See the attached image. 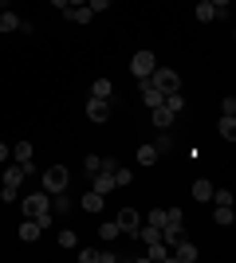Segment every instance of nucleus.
Here are the masks:
<instances>
[{
    "instance_id": "f257e3e1",
    "label": "nucleus",
    "mask_w": 236,
    "mask_h": 263,
    "mask_svg": "<svg viewBox=\"0 0 236 263\" xmlns=\"http://www.w3.org/2000/svg\"><path fill=\"white\" fill-rule=\"evenodd\" d=\"M20 204H24V216H35L44 228L51 224V193H28Z\"/></svg>"
},
{
    "instance_id": "f03ea898",
    "label": "nucleus",
    "mask_w": 236,
    "mask_h": 263,
    "mask_svg": "<svg viewBox=\"0 0 236 263\" xmlns=\"http://www.w3.org/2000/svg\"><path fill=\"white\" fill-rule=\"evenodd\" d=\"M150 79H154V87L161 90V95L181 90V75H177V71H169V67H154V71H150Z\"/></svg>"
},
{
    "instance_id": "7ed1b4c3",
    "label": "nucleus",
    "mask_w": 236,
    "mask_h": 263,
    "mask_svg": "<svg viewBox=\"0 0 236 263\" xmlns=\"http://www.w3.org/2000/svg\"><path fill=\"white\" fill-rule=\"evenodd\" d=\"M154 67H157L154 51H134V59H130V75H134V79H146Z\"/></svg>"
},
{
    "instance_id": "20e7f679",
    "label": "nucleus",
    "mask_w": 236,
    "mask_h": 263,
    "mask_svg": "<svg viewBox=\"0 0 236 263\" xmlns=\"http://www.w3.org/2000/svg\"><path fill=\"white\" fill-rule=\"evenodd\" d=\"M67 189V169L63 165H51L44 173V193H63Z\"/></svg>"
},
{
    "instance_id": "39448f33",
    "label": "nucleus",
    "mask_w": 236,
    "mask_h": 263,
    "mask_svg": "<svg viewBox=\"0 0 236 263\" xmlns=\"http://www.w3.org/2000/svg\"><path fill=\"white\" fill-rule=\"evenodd\" d=\"M138 95H142V102H146V106L150 110H154V106H161V99H166V95H161V90H157L154 87V79H138Z\"/></svg>"
},
{
    "instance_id": "423d86ee",
    "label": "nucleus",
    "mask_w": 236,
    "mask_h": 263,
    "mask_svg": "<svg viewBox=\"0 0 236 263\" xmlns=\"http://www.w3.org/2000/svg\"><path fill=\"white\" fill-rule=\"evenodd\" d=\"M24 177H28V173H24V165L20 161H4V169H0V185H16V189H20L24 185Z\"/></svg>"
},
{
    "instance_id": "0eeeda50",
    "label": "nucleus",
    "mask_w": 236,
    "mask_h": 263,
    "mask_svg": "<svg viewBox=\"0 0 236 263\" xmlns=\"http://www.w3.org/2000/svg\"><path fill=\"white\" fill-rule=\"evenodd\" d=\"M12 161H20L24 173H35V165H32V142H16V145H12Z\"/></svg>"
},
{
    "instance_id": "6e6552de",
    "label": "nucleus",
    "mask_w": 236,
    "mask_h": 263,
    "mask_svg": "<svg viewBox=\"0 0 236 263\" xmlns=\"http://www.w3.org/2000/svg\"><path fill=\"white\" fill-rule=\"evenodd\" d=\"M138 224H142V212H138V209H122V212H118V228H122L126 236H134Z\"/></svg>"
},
{
    "instance_id": "1a4fd4ad",
    "label": "nucleus",
    "mask_w": 236,
    "mask_h": 263,
    "mask_svg": "<svg viewBox=\"0 0 236 263\" xmlns=\"http://www.w3.org/2000/svg\"><path fill=\"white\" fill-rule=\"evenodd\" d=\"M87 118L90 122H106V118H111V102H106V99H90L87 102Z\"/></svg>"
},
{
    "instance_id": "9d476101",
    "label": "nucleus",
    "mask_w": 236,
    "mask_h": 263,
    "mask_svg": "<svg viewBox=\"0 0 236 263\" xmlns=\"http://www.w3.org/2000/svg\"><path fill=\"white\" fill-rule=\"evenodd\" d=\"M63 16H67V20H75V24H90V20H95V12H90L87 4H67V8H63Z\"/></svg>"
},
{
    "instance_id": "9b49d317",
    "label": "nucleus",
    "mask_w": 236,
    "mask_h": 263,
    "mask_svg": "<svg viewBox=\"0 0 236 263\" xmlns=\"http://www.w3.org/2000/svg\"><path fill=\"white\" fill-rule=\"evenodd\" d=\"M40 232H44V224H40L35 216H28V220L20 224V240H24V243H32V240H40Z\"/></svg>"
},
{
    "instance_id": "f8f14e48",
    "label": "nucleus",
    "mask_w": 236,
    "mask_h": 263,
    "mask_svg": "<svg viewBox=\"0 0 236 263\" xmlns=\"http://www.w3.org/2000/svg\"><path fill=\"white\" fill-rule=\"evenodd\" d=\"M79 204H83V212H102L106 197H102L99 189H90V193H83V200H79Z\"/></svg>"
},
{
    "instance_id": "ddd939ff",
    "label": "nucleus",
    "mask_w": 236,
    "mask_h": 263,
    "mask_svg": "<svg viewBox=\"0 0 236 263\" xmlns=\"http://www.w3.org/2000/svg\"><path fill=\"white\" fill-rule=\"evenodd\" d=\"M90 177H95V185H90V189H99L102 197H106L111 189H118V185H114V173H106V169H99V173H90Z\"/></svg>"
},
{
    "instance_id": "4468645a",
    "label": "nucleus",
    "mask_w": 236,
    "mask_h": 263,
    "mask_svg": "<svg viewBox=\"0 0 236 263\" xmlns=\"http://www.w3.org/2000/svg\"><path fill=\"white\" fill-rule=\"evenodd\" d=\"M150 118H154L157 130H166V126H173V118H177V114H173V110H166V106H154V110H150Z\"/></svg>"
},
{
    "instance_id": "2eb2a0df",
    "label": "nucleus",
    "mask_w": 236,
    "mask_h": 263,
    "mask_svg": "<svg viewBox=\"0 0 236 263\" xmlns=\"http://www.w3.org/2000/svg\"><path fill=\"white\" fill-rule=\"evenodd\" d=\"M142 243H157L161 240V228H154V224H138V232H134Z\"/></svg>"
},
{
    "instance_id": "dca6fc26",
    "label": "nucleus",
    "mask_w": 236,
    "mask_h": 263,
    "mask_svg": "<svg viewBox=\"0 0 236 263\" xmlns=\"http://www.w3.org/2000/svg\"><path fill=\"white\" fill-rule=\"evenodd\" d=\"M181 236H185V228H181V224H166V228H161V243H166V248H173Z\"/></svg>"
},
{
    "instance_id": "f3484780",
    "label": "nucleus",
    "mask_w": 236,
    "mask_h": 263,
    "mask_svg": "<svg viewBox=\"0 0 236 263\" xmlns=\"http://www.w3.org/2000/svg\"><path fill=\"white\" fill-rule=\"evenodd\" d=\"M51 212H59V216H63V212H71V197H67V189H63V193H51Z\"/></svg>"
},
{
    "instance_id": "a211bd4d",
    "label": "nucleus",
    "mask_w": 236,
    "mask_h": 263,
    "mask_svg": "<svg viewBox=\"0 0 236 263\" xmlns=\"http://www.w3.org/2000/svg\"><path fill=\"white\" fill-rule=\"evenodd\" d=\"M146 259H154V263H161V259H169V248L161 240L157 243H146Z\"/></svg>"
},
{
    "instance_id": "6ab92c4d",
    "label": "nucleus",
    "mask_w": 236,
    "mask_h": 263,
    "mask_svg": "<svg viewBox=\"0 0 236 263\" xmlns=\"http://www.w3.org/2000/svg\"><path fill=\"white\" fill-rule=\"evenodd\" d=\"M0 32H20V16L16 12H0Z\"/></svg>"
},
{
    "instance_id": "aec40b11",
    "label": "nucleus",
    "mask_w": 236,
    "mask_h": 263,
    "mask_svg": "<svg viewBox=\"0 0 236 263\" xmlns=\"http://www.w3.org/2000/svg\"><path fill=\"white\" fill-rule=\"evenodd\" d=\"M161 106H166V110H173V114H181V110H185V99H181L177 90H169L166 99H161Z\"/></svg>"
},
{
    "instance_id": "412c9836",
    "label": "nucleus",
    "mask_w": 236,
    "mask_h": 263,
    "mask_svg": "<svg viewBox=\"0 0 236 263\" xmlns=\"http://www.w3.org/2000/svg\"><path fill=\"white\" fill-rule=\"evenodd\" d=\"M111 79H95V87H90V99H111Z\"/></svg>"
},
{
    "instance_id": "4be33fe9",
    "label": "nucleus",
    "mask_w": 236,
    "mask_h": 263,
    "mask_svg": "<svg viewBox=\"0 0 236 263\" xmlns=\"http://www.w3.org/2000/svg\"><path fill=\"white\" fill-rule=\"evenodd\" d=\"M193 197H197V200H209V197H213V181L197 177V185H193Z\"/></svg>"
},
{
    "instance_id": "5701e85b",
    "label": "nucleus",
    "mask_w": 236,
    "mask_h": 263,
    "mask_svg": "<svg viewBox=\"0 0 236 263\" xmlns=\"http://www.w3.org/2000/svg\"><path fill=\"white\" fill-rule=\"evenodd\" d=\"M197 20H201V24L216 20V8H213V4H209V0H197Z\"/></svg>"
},
{
    "instance_id": "b1692460",
    "label": "nucleus",
    "mask_w": 236,
    "mask_h": 263,
    "mask_svg": "<svg viewBox=\"0 0 236 263\" xmlns=\"http://www.w3.org/2000/svg\"><path fill=\"white\" fill-rule=\"evenodd\" d=\"M157 157H161V154H157V149H154V142H150V145H142V149H138V165H154Z\"/></svg>"
},
{
    "instance_id": "393cba45",
    "label": "nucleus",
    "mask_w": 236,
    "mask_h": 263,
    "mask_svg": "<svg viewBox=\"0 0 236 263\" xmlns=\"http://www.w3.org/2000/svg\"><path fill=\"white\" fill-rule=\"evenodd\" d=\"M216 130H221V138H225V142H232V138H236V118H228V114H225Z\"/></svg>"
},
{
    "instance_id": "a878e982",
    "label": "nucleus",
    "mask_w": 236,
    "mask_h": 263,
    "mask_svg": "<svg viewBox=\"0 0 236 263\" xmlns=\"http://www.w3.org/2000/svg\"><path fill=\"white\" fill-rule=\"evenodd\" d=\"M102 240H118V236H122V228H118V220H102Z\"/></svg>"
},
{
    "instance_id": "bb28decb",
    "label": "nucleus",
    "mask_w": 236,
    "mask_h": 263,
    "mask_svg": "<svg viewBox=\"0 0 236 263\" xmlns=\"http://www.w3.org/2000/svg\"><path fill=\"white\" fill-rule=\"evenodd\" d=\"M216 224H225V228H228V224H232V220H236V212H232V204H221V209H216Z\"/></svg>"
},
{
    "instance_id": "cd10ccee",
    "label": "nucleus",
    "mask_w": 236,
    "mask_h": 263,
    "mask_svg": "<svg viewBox=\"0 0 236 263\" xmlns=\"http://www.w3.org/2000/svg\"><path fill=\"white\" fill-rule=\"evenodd\" d=\"M209 200H213L216 209H221V204H232V193H228V189H216V185H213V197H209Z\"/></svg>"
},
{
    "instance_id": "c85d7f7f",
    "label": "nucleus",
    "mask_w": 236,
    "mask_h": 263,
    "mask_svg": "<svg viewBox=\"0 0 236 263\" xmlns=\"http://www.w3.org/2000/svg\"><path fill=\"white\" fill-rule=\"evenodd\" d=\"M0 200H4V204L20 200V189H16V185H0Z\"/></svg>"
},
{
    "instance_id": "c756f323",
    "label": "nucleus",
    "mask_w": 236,
    "mask_h": 263,
    "mask_svg": "<svg viewBox=\"0 0 236 263\" xmlns=\"http://www.w3.org/2000/svg\"><path fill=\"white\" fill-rule=\"evenodd\" d=\"M83 169H87V173H99V169H102V157H99V154L83 157Z\"/></svg>"
},
{
    "instance_id": "7c9ffc66",
    "label": "nucleus",
    "mask_w": 236,
    "mask_h": 263,
    "mask_svg": "<svg viewBox=\"0 0 236 263\" xmlns=\"http://www.w3.org/2000/svg\"><path fill=\"white\" fill-rule=\"evenodd\" d=\"M142 220H146V224H154V228H161V224H166V209H154L150 216H142Z\"/></svg>"
},
{
    "instance_id": "2f4dec72",
    "label": "nucleus",
    "mask_w": 236,
    "mask_h": 263,
    "mask_svg": "<svg viewBox=\"0 0 236 263\" xmlns=\"http://www.w3.org/2000/svg\"><path fill=\"white\" fill-rule=\"evenodd\" d=\"M59 243H63V248H79V236H75V232H59Z\"/></svg>"
},
{
    "instance_id": "473e14b6",
    "label": "nucleus",
    "mask_w": 236,
    "mask_h": 263,
    "mask_svg": "<svg viewBox=\"0 0 236 263\" xmlns=\"http://www.w3.org/2000/svg\"><path fill=\"white\" fill-rule=\"evenodd\" d=\"M111 4H114V0H87V8L95 12V16H99V12H106V8H111Z\"/></svg>"
},
{
    "instance_id": "72a5a7b5",
    "label": "nucleus",
    "mask_w": 236,
    "mask_h": 263,
    "mask_svg": "<svg viewBox=\"0 0 236 263\" xmlns=\"http://www.w3.org/2000/svg\"><path fill=\"white\" fill-rule=\"evenodd\" d=\"M114 185H118V189L130 185V169H114Z\"/></svg>"
},
{
    "instance_id": "f704fd0d",
    "label": "nucleus",
    "mask_w": 236,
    "mask_h": 263,
    "mask_svg": "<svg viewBox=\"0 0 236 263\" xmlns=\"http://www.w3.org/2000/svg\"><path fill=\"white\" fill-rule=\"evenodd\" d=\"M169 145H173V138H169V134H166V130H161V138H157V142H154V149H157V154H166Z\"/></svg>"
},
{
    "instance_id": "c9c22d12",
    "label": "nucleus",
    "mask_w": 236,
    "mask_h": 263,
    "mask_svg": "<svg viewBox=\"0 0 236 263\" xmlns=\"http://www.w3.org/2000/svg\"><path fill=\"white\" fill-rule=\"evenodd\" d=\"M221 114H228V118H236V99H232V95H228V99L221 102Z\"/></svg>"
},
{
    "instance_id": "e433bc0d",
    "label": "nucleus",
    "mask_w": 236,
    "mask_h": 263,
    "mask_svg": "<svg viewBox=\"0 0 236 263\" xmlns=\"http://www.w3.org/2000/svg\"><path fill=\"white\" fill-rule=\"evenodd\" d=\"M166 224H181V209H166ZM161 224V228H166Z\"/></svg>"
},
{
    "instance_id": "4c0bfd02",
    "label": "nucleus",
    "mask_w": 236,
    "mask_h": 263,
    "mask_svg": "<svg viewBox=\"0 0 236 263\" xmlns=\"http://www.w3.org/2000/svg\"><path fill=\"white\" fill-rule=\"evenodd\" d=\"M209 4H213V8H216V16H225V12H228V4H232V0H209Z\"/></svg>"
},
{
    "instance_id": "58836bf2",
    "label": "nucleus",
    "mask_w": 236,
    "mask_h": 263,
    "mask_svg": "<svg viewBox=\"0 0 236 263\" xmlns=\"http://www.w3.org/2000/svg\"><path fill=\"white\" fill-rule=\"evenodd\" d=\"M4 161H8V145L0 142V165H4Z\"/></svg>"
},
{
    "instance_id": "ea45409f",
    "label": "nucleus",
    "mask_w": 236,
    "mask_h": 263,
    "mask_svg": "<svg viewBox=\"0 0 236 263\" xmlns=\"http://www.w3.org/2000/svg\"><path fill=\"white\" fill-rule=\"evenodd\" d=\"M51 4H56V8H59V12H63V8H67V0H51Z\"/></svg>"
},
{
    "instance_id": "a19ab883",
    "label": "nucleus",
    "mask_w": 236,
    "mask_h": 263,
    "mask_svg": "<svg viewBox=\"0 0 236 263\" xmlns=\"http://www.w3.org/2000/svg\"><path fill=\"white\" fill-rule=\"evenodd\" d=\"M67 4H87V0H67Z\"/></svg>"
}]
</instances>
